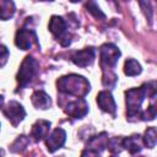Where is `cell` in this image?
Masks as SVG:
<instances>
[{
	"label": "cell",
	"instance_id": "1",
	"mask_svg": "<svg viewBox=\"0 0 157 157\" xmlns=\"http://www.w3.org/2000/svg\"><path fill=\"white\" fill-rule=\"evenodd\" d=\"M145 97H156V82H145L141 87H134L125 91L126 117L129 120H135L141 114V104Z\"/></svg>",
	"mask_w": 157,
	"mask_h": 157
},
{
	"label": "cell",
	"instance_id": "2",
	"mask_svg": "<svg viewBox=\"0 0 157 157\" xmlns=\"http://www.w3.org/2000/svg\"><path fill=\"white\" fill-rule=\"evenodd\" d=\"M56 87L60 93L75 96L77 98H85L91 90L90 82L83 76L77 74L61 76L56 81Z\"/></svg>",
	"mask_w": 157,
	"mask_h": 157
},
{
	"label": "cell",
	"instance_id": "3",
	"mask_svg": "<svg viewBox=\"0 0 157 157\" xmlns=\"http://www.w3.org/2000/svg\"><path fill=\"white\" fill-rule=\"evenodd\" d=\"M38 69H39L38 61L32 55H27L23 59V61L20 66V70L16 75V81L18 83V88H25L26 86H28L29 82L33 80V77L38 74Z\"/></svg>",
	"mask_w": 157,
	"mask_h": 157
},
{
	"label": "cell",
	"instance_id": "4",
	"mask_svg": "<svg viewBox=\"0 0 157 157\" xmlns=\"http://www.w3.org/2000/svg\"><path fill=\"white\" fill-rule=\"evenodd\" d=\"M48 28L50 31V33L60 42V44L63 47H67L71 43V34L67 32V25L66 21L61 17V16H52Z\"/></svg>",
	"mask_w": 157,
	"mask_h": 157
},
{
	"label": "cell",
	"instance_id": "5",
	"mask_svg": "<svg viewBox=\"0 0 157 157\" xmlns=\"http://www.w3.org/2000/svg\"><path fill=\"white\" fill-rule=\"evenodd\" d=\"M120 50L118 49L117 45H114L113 43H105L99 48V61H101V66L103 70H112L113 67H115L118 59L120 56Z\"/></svg>",
	"mask_w": 157,
	"mask_h": 157
},
{
	"label": "cell",
	"instance_id": "6",
	"mask_svg": "<svg viewBox=\"0 0 157 157\" xmlns=\"http://www.w3.org/2000/svg\"><path fill=\"white\" fill-rule=\"evenodd\" d=\"M15 44H16L17 48H20L22 50H28L34 44L39 47L38 37H37L36 31L31 29V28H21V29H18L16 32Z\"/></svg>",
	"mask_w": 157,
	"mask_h": 157
},
{
	"label": "cell",
	"instance_id": "7",
	"mask_svg": "<svg viewBox=\"0 0 157 157\" xmlns=\"http://www.w3.org/2000/svg\"><path fill=\"white\" fill-rule=\"evenodd\" d=\"M4 115L7 118V120L13 125L17 126L20 121L23 120V118L26 117V110L25 108L16 101H11L9 102V104L6 105V108L2 109Z\"/></svg>",
	"mask_w": 157,
	"mask_h": 157
},
{
	"label": "cell",
	"instance_id": "8",
	"mask_svg": "<svg viewBox=\"0 0 157 157\" xmlns=\"http://www.w3.org/2000/svg\"><path fill=\"white\" fill-rule=\"evenodd\" d=\"M64 110L69 117L74 119H81L88 113V104L85 98H77L75 101L69 102L65 105Z\"/></svg>",
	"mask_w": 157,
	"mask_h": 157
},
{
	"label": "cell",
	"instance_id": "9",
	"mask_svg": "<svg viewBox=\"0 0 157 157\" xmlns=\"http://www.w3.org/2000/svg\"><path fill=\"white\" fill-rule=\"evenodd\" d=\"M65 141H66V132L61 128L54 129L45 137V145H47V148L50 153H53L56 150H59L60 147H63Z\"/></svg>",
	"mask_w": 157,
	"mask_h": 157
},
{
	"label": "cell",
	"instance_id": "10",
	"mask_svg": "<svg viewBox=\"0 0 157 157\" xmlns=\"http://www.w3.org/2000/svg\"><path fill=\"white\" fill-rule=\"evenodd\" d=\"M97 104L101 108V110L112 114L113 117H115V112H117V103L113 98V94L110 91L108 90H103L97 94Z\"/></svg>",
	"mask_w": 157,
	"mask_h": 157
},
{
	"label": "cell",
	"instance_id": "11",
	"mask_svg": "<svg viewBox=\"0 0 157 157\" xmlns=\"http://www.w3.org/2000/svg\"><path fill=\"white\" fill-rule=\"evenodd\" d=\"M94 56H96V50L94 48L92 47H88V48H85L82 50H78V52H75L71 56V61L80 66V67H86L88 65H91L94 60Z\"/></svg>",
	"mask_w": 157,
	"mask_h": 157
},
{
	"label": "cell",
	"instance_id": "12",
	"mask_svg": "<svg viewBox=\"0 0 157 157\" xmlns=\"http://www.w3.org/2000/svg\"><path fill=\"white\" fill-rule=\"evenodd\" d=\"M50 121H48V120H37L34 124H33V126H32V130H31V137L36 141V142H38V141H40L42 139H44V137H47L48 136V132H49V129H50Z\"/></svg>",
	"mask_w": 157,
	"mask_h": 157
},
{
	"label": "cell",
	"instance_id": "13",
	"mask_svg": "<svg viewBox=\"0 0 157 157\" xmlns=\"http://www.w3.org/2000/svg\"><path fill=\"white\" fill-rule=\"evenodd\" d=\"M121 145H123V150H128L131 155L139 153L142 150V141H141V136L139 134L131 135L129 137H124L121 140Z\"/></svg>",
	"mask_w": 157,
	"mask_h": 157
},
{
	"label": "cell",
	"instance_id": "14",
	"mask_svg": "<svg viewBox=\"0 0 157 157\" xmlns=\"http://www.w3.org/2000/svg\"><path fill=\"white\" fill-rule=\"evenodd\" d=\"M32 104L37 108V109H48L52 104L50 97L47 92H44L43 90H38L36 92H33L32 97H31Z\"/></svg>",
	"mask_w": 157,
	"mask_h": 157
},
{
	"label": "cell",
	"instance_id": "15",
	"mask_svg": "<svg viewBox=\"0 0 157 157\" xmlns=\"http://www.w3.org/2000/svg\"><path fill=\"white\" fill-rule=\"evenodd\" d=\"M16 11L15 4L10 0H0V20L6 21L13 16Z\"/></svg>",
	"mask_w": 157,
	"mask_h": 157
},
{
	"label": "cell",
	"instance_id": "16",
	"mask_svg": "<svg viewBox=\"0 0 157 157\" xmlns=\"http://www.w3.org/2000/svg\"><path fill=\"white\" fill-rule=\"evenodd\" d=\"M142 71L141 65L135 60V59H126L124 64V72L126 76H136L140 75Z\"/></svg>",
	"mask_w": 157,
	"mask_h": 157
},
{
	"label": "cell",
	"instance_id": "17",
	"mask_svg": "<svg viewBox=\"0 0 157 157\" xmlns=\"http://www.w3.org/2000/svg\"><path fill=\"white\" fill-rule=\"evenodd\" d=\"M142 141L145 144V146H147L148 148H153L156 146V141H157V131L155 126L147 128V130L145 131V136L142 137Z\"/></svg>",
	"mask_w": 157,
	"mask_h": 157
},
{
	"label": "cell",
	"instance_id": "18",
	"mask_svg": "<svg viewBox=\"0 0 157 157\" xmlns=\"http://www.w3.org/2000/svg\"><path fill=\"white\" fill-rule=\"evenodd\" d=\"M118 76L112 71V70H103V76H102V83L104 87L113 88L117 83Z\"/></svg>",
	"mask_w": 157,
	"mask_h": 157
},
{
	"label": "cell",
	"instance_id": "19",
	"mask_svg": "<svg viewBox=\"0 0 157 157\" xmlns=\"http://www.w3.org/2000/svg\"><path fill=\"white\" fill-rule=\"evenodd\" d=\"M28 144H29V139L25 135H20L13 141V144L11 145V151L12 152H21L28 146Z\"/></svg>",
	"mask_w": 157,
	"mask_h": 157
},
{
	"label": "cell",
	"instance_id": "20",
	"mask_svg": "<svg viewBox=\"0 0 157 157\" xmlns=\"http://www.w3.org/2000/svg\"><path fill=\"white\" fill-rule=\"evenodd\" d=\"M86 9H87V11H88L91 15H93L96 18H102V20L105 18V15L102 12V10L99 9V6H98L94 1L87 2V4H86Z\"/></svg>",
	"mask_w": 157,
	"mask_h": 157
},
{
	"label": "cell",
	"instance_id": "21",
	"mask_svg": "<svg viewBox=\"0 0 157 157\" xmlns=\"http://www.w3.org/2000/svg\"><path fill=\"white\" fill-rule=\"evenodd\" d=\"M121 140L120 137H112L110 140L107 141V147L110 152L113 153H119L123 150V145H121Z\"/></svg>",
	"mask_w": 157,
	"mask_h": 157
},
{
	"label": "cell",
	"instance_id": "22",
	"mask_svg": "<svg viewBox=\"0 0 157 157\" xmlns=\"http://www.w3.org/2000/svg\"><path fill=\"white\" fill-rule=\"evenodd\" d=\"M155 117H156V109H155L153 104L148 105V108L145 112H141V114H140V118L142 120H153Z\"/></svg>",
	"mask_w": 157,
	"mask_h": 157
},
{
	"label": "cell",
	"instance_id": "23",
	"mask_svg": "<svg viewBox=\"0 0 157 157\" xmlns=\"http://www.w3.org/2000/svg\"><path fill=\"white\" fill-rule=\"evenodd\" d=\"M9 55H10L9 49H7L5 45L0 44V67H2V66H4V65L7 63Z\"/></svg>",
	"mask_w": 157,
	"mask_h": 157
},
{
	"label": "cell",
	"instance_id": "24",
	"mask_svg": "<svg viewBox=\"0 0 157 157\" xmlns=\"http://www.w3.org/2000/svg\"><path fill=\"white\" fill-rule=\"evenodd\" d=\"M81 157H99V152L93 150V148H90V147H86L82 153H81Z\"/></svg>",
	"mask_w": 157,
	"mask_h": 157
},
{
	"label": "cell",
	"instance_id": "25",
	"mask_svg": "<svg viewBox=\"0 0 157 157\" xmlns=\"http://www.w3.org/2000/svg\"><path fill=\"white\" fill-rule=\"evenodd\" d=\"M2 104H4V96H1V94H0V109H1Z\"/></svg>",
	"mask_w": 157,
	"mask_h": 157
},
{
	"label": "cell",
	"instance_id": "26",
	"mask_svg": "<svg viewBox=\"0 0 157 157\" xmlns=\"http://www.w3.org/2000/svg\"><path fill=\"white\" fill-rule=\"evenodd\" d=\"M0 157H4V153H2V151H0Z\"/></svg>",
	"mask_w": 157,
	"mask_h": 157
},
{
	"label": "cell",
	"instance_id": "27",
	"mask_svg": "<svg viewBox=\"0 0 157 157\" xmlns=\"http://www.w3.org/2000/svg\"><path fill=\"white\" fill-rule=\"evenodd\" d=\"M110 157H118V156H117V155H113V156H110Z\"/></svg>",
	"mask_w": 157,
	"mask_h": 157
},
{
	"label": "cell",
	"instance_id": "28",
	"mask_svg": "<svg viewBox=\"0 0 157 157\" xmlns=\"http://www.w3.org/2000/svg\"><path fill=\"white\" fill-rule=\"evenodd\" d=\"M136 157H144V156H136Z\"/></svg>",
	"mask_w": 157,
	"mask_h": 157
},
{
	"label": "cell",
	"instance_id": "29",
	"mask_svg": "<svg viewBox=\"0 0 157 157\" xmlns=\"http://www.w3.org/2000/svg\"><path fill=\"white\" fill-rule=\"evenodd\" d=\"M0 126H1V124H0Z\"/></svg>",
	"mask_w": 157,
	"mask_h": 157
}]
</instances>
